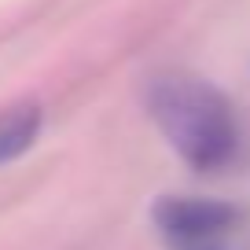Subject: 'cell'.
Returning <instances> with one entry per match:
<instances>
[{
	"instance_id": "obj_1",
	"label": "cell",
	"mask_w": 250,
	"mask_h": 250,
	"mask_svg": "<svg viewBox=\"0 0 250 250\" xmlns=\"http://www.w3.org/2000/svg\"><path fill=\"white\" fill-rule=\"evenodd\" d=\"M147 114L173 151L199 173H217L239 158V118L213 81L195 74H158L147 81Z\"/></svg>"
},
{
	"instance_id": "obj_2",
	"label": "cell",
	"mask_w": 250,
	"mask_h": 250,
	"mask_svg": "<svg viewBox=\"0 0 250 250\" xmlns=\"http://www.w3.org/2000/svg\"><path fill=\"white\" fill-rule=\"evenodd\" d=\"M243 217H247L243 206L199 195H162L151 206V221H155L158 235L169 243V250H195L210 247V243H225V235Z\"/></svg>"
},
{
	"instance_id": "obj_3",
	"label": "cell",
	"mask_w": 250,
	"mask_h": 250,
	"mask_svg": "<svg viewBox=\"0 0 250 250\" xmlns=\"http://www.w3.org/2000/svg\"><path fill=\"white\" fill-rule=\"evenodd\" d=\"M41 133V107H15L0 118V166L15 162L33 147Z\"/></svg>"
},
{
	"instance_id": "obj_4",
	"label": "cell",
	"mask_w": 250,
	"mask_h": 250,
	"mask_svg": "<svg viewBox=\"0 0 250 250\" xmlns=\"http://www.w3.org/2000/svg\"><path fill=\"white\" fill-rule=\"evenodd\" d=\"M195 250H225V243H210V247H195Z\"/></svg>"
}]
</instances>
